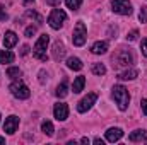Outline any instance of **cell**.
Wrapping results in <instances>:
<instances>
[{
    "mask_svg": "<svg viewBox=\"0 0 147 145\" xmlns=\"http://www.w3.org/2000/svg\"><path fill=\"white\" fill-rule=\"evenodd\" d=\"M9 91H10V92H12V96H14V97H17V99H28V97L31 96L29 87H28L22 80L12 82V84H10V87H9Z\"/></svg>",
    "mask_w": 147,
    "mask_h": 145,
    "instance_id": "4",
    "label": "cell"
},
{
    "mask_svg": "<svg viewBox=\"0 0 147 145\" xmlns=\"http://www.w3.org/2000/svg\"><path fill=\"white\" fill-rule=\"evenodd\" d=\"M92 73L94 75H105L106 73V67L103 63H94L92 65Z\"/></svg>",
    "mask_w": 147,
    "mask_h": 145,
    "instance_id": "23",
    "label": "cell"
},
{
    "mask_svg": "<svg viewBox=\"0 0 147 145\" xmlns=\"http://www.w3.org/2000/svg\"><path fill=\"white\" fill-rule=\"evenodd\" d=\"M29 53V46H22V50H21V55H28Z\"/></svg>",
    "mask_w": 147,
    "mask_h": 145,
    "instance_id": "34",
    "label": "cell"
},
{
    "mask_svg": "<svg viewBox=\"0 0 147 145\" xmlns=\"http://www.w3.org/2000/svg\"><path fill=\"white\" fill-rule=\"evenodd\" d=\"M111 7H113V12H116L120 15H130L132 14V3L128 0H113Z\"/></svg>",
    "mask_w": 147,
    "mask_h": 145,
    "instance_id": "7",
    "label": "cell"
},
{
    "mask_svg": "<svg viewBox=\"0 0 147 145\" xmlns=\"http://www.w3.org/2000/svg\"><path fill=\"white\" fill-rule=\"evenodd\" d=\"M96 99H98V94H96V92H89L86 97H82V99L79 101V104H77V111H79V113H86V111H89V109L92 108V104L96 103Z\"/></svg>",
    "mask_w": 147,
    "mask_h": 145,
    "instance_id": "8",
    "label": "cell"
},
{
    "mask_svg": "<svg viewBox=\"0 0 147 145\" xmlns=\"http://www.w3.org/2000/svg\"><path fill=\"white\" fill-rule=\"evenodd\" d=\"M128 140L130 142H147V132L146 130H135L128 135Z\"/></svg>",
    "mask_w": 147,
    "mask_h": 145,
    "instance_id": "15",
    "label": "cell"
},
{
    "mask_svg": "<svg viewBox=\"0 0 147 145\" xmlns=\"http://www.w3.org/2000/svg\"><path fill=\"white\" fill-rule=\"evenodd\" d=\"M48 43H50V36H48V34H41V36H39V39L36 41V44H34V48H33L34 58L41 60V62H46V60H48V55H46Z\"/></svg>",
    "mask_w": 147,
    "mask_h": 145,
    "instance_id": "3",
    "label": "cell"
},
{
    "mask_svg": "<svg viewBox=\"0 0 147 145\" xmlns=\"http://www.w3.org/2000/svg\"><path fill=\"white\" fill-rule=\"evenodd\" d=\"M91 51L94 55H105L108 51V41H96L92 46H91Z\"/></svg>",
    "mask_w": 147,
    "mask_h": 145,
    "instance_id": "13",
    "label": "cell"
},
{
    "mask_svg": "<svg viewBox=\"0 0 147 145\" xmlns=\"http://www.w3.org/2000/svg\"><path fill=\"white\" fill-rule=\"evenodd\" d=\"M24 34H26L28 38H33L34 34H36V26H29V28H26Z\"/></svg>",
    "mask_w": 147,
    "mask_h": 145,
    "instance_id": "27",
    "label": "cell"
},
{
    "mask_svg": "<svg viewBox=\"0 0 147 145\" xmlns=\"http://www.w3.org/2000/svg\"><path fill=\"white\" fill-rule=\"evenodd\" d=\"M53 114H55V118H57L58 121H65V119L69 118V106H67L65 103H58V104H55V108H53Z\"/></svg>",
    "mask_w": 147,
    "mask_h": 145,
    "instance_id": "9",
    "label": "cell"
},
{
    "mask_svg": "<svg viewBox=\"0 0 147 145\" xmlns=\"http://www.w3.org/2000/svg\"><path fill=\"white\" fill-rule=\"evenodd\" d=\"M137 38H139V31H137V29H134V31H130V33L127 34V39H128V41H135Z\"/></svg>",
    "mask_w": 147,
    "mask_h": 145,
    "instance_id": "29",
    "label": "cell"
},
{
    "mask_svg": "<svg viewBox=\"0 0 147 145\" xmlns=\"http://www.w3.org/2000/svg\"><path fill=\"white\" fill-rule=\"evenodd\" d=\"M55 94H57V97H65L67 94H69V87H67V80H63L58 87H57V91H55Z\"/></svg>",
    "mask_w": 147,
    "mask_h": 145,
    "instance_id": "21",
    "label": "cell"
},
{
    "mask_svg": "<svg viewBox=\"0 0 147 145\" xmlns=\"http://www.w3.org/2000/svg\"><path fill=\"white\" fill-rule=\"evenodd\" d=\"M140 48H142V53H144V56L147 58V38H146V39H142V44H140Z\"/></svg>",
    "mask_w": 147,
    "mask_h": 145,
    "instance_id": "32",
    "label": "cell"
},
{
    "mask_svg": "<svg viewBox=\"0 0 147 145\" xmlns=\"http://www.w3.org/2000/svg\"><path fill=\"white\" fill-rule=\"evenodd\" d=\"M7 19H9V15H7V12H5V7L0 3V21H2V22H5Z\"/></svg>",
    "mask_w": 147,
    "mask_h": 145,
    "instance_id": "28",
    "label": "cell"
},
{
    "mask_svg": "<svg viewBox=\"0 0 147 145\" xmlns=\"http://www.w3.org/2000/svg\"><path fill=\"white\" fill-rule=\"evenodd\" d=\"M137 75H139V72H137L135 68H127L125 72L118 73V79H120V80H134Z\"/></svg>",
    "mask_w": 147,
    "mask_h": 145,
    "instance_id": "16",
    "label": "cell"
},
{
    "mask_svg": "<svg viewBox=\"0 0 147 145\" xmlns=\"http://www.w3.org/2000/svg\"><path fill=\"white\" fill-rule=\"evenodd\" d=\"M87 39V29L84 22H77L74 28V36H72V43L75 46H82Z\"/></svg>",
    "mask_w": 147,
    "mask_h": 145,
    "instance_id": "6",
    "label": "cell"
},
{
    "mask_svg": "<svg viewBox=\"0 0 147 145\" xmlns=\"http://www.w3.org/2000/svg\"><path fill=\"white\" fill-rule=\"evenodd\" d=\"M46 80H48V73L45 70H41L39 72V84H46Z\"/></svg>",
    "mask_w": 147,
    "mask_h": 145,
    "instance_id": "30",
    "label": "cell"
},
{
    "mask_svg": "<svg viewBox=\"0 0 147 145\" xmlns=\"http://www.w3.org/2000/svg\"><path fill=\"white\" fill-rule=\"evenodd\" d=\"M21 75H22V72H21V68H19V67H9V68H7V77H10L12 80L19 79Z\"/></svg>",
    "mask_w": 147,
    "mask_h": 145,
    "instance_id": "22",
    "label": "cell"
},
{
    "mask_svg": "<svg viewBox=\"0 0 147 145\" xmlns=\"http://www.w3.org/2000/svg\"><path fill=\"white\" fill-rule=\"evenodd\" d=\"M46 3H48V5H51V7H60L62 0H46Z\"/></svg>",
    "mask_w": 147,
    "mask_h": 145,
    "instance_id": "31",
    "label": "cell"
},
{
    "mask_svg": "<svg viewBox=\"0 0 147 145\" xmlns=\"http://www.w3.org/2000/svg\"><path fill=\"white\" fill-rule=\"evenodd\" d=\"M14 53L12 51H9V50H2L0 51V63L2 65H5V63H12L14 62Z\"/></svg>",
    "mask_w": 147,
    "mask_h": 145,
    "instance_id": "17",
    "label": "cell"
},
{
    "mask_svg": "<svg viewBox=\"0 0 147 145\" xmlns=\"http://www.w3.org/2000/svg\"><path fill=\"white\" fill-rule=\"evenodd\" d=\"M65 3H67V7H69V9H72V10H77V9L80 7L82 0H65Z\"/></svg>",
    "mask_w": 147,
    "mask_h": 145,
    "instance_id": "25",
    "label": "cell"
},
{
    "mask_svg": "<svg viewBox=\"0 0 147 145\" xmlns=\"http://www.w3.org/2000/svg\"><path fill=\"white\" fill-rule=\"evenodd\" d=\"M84 84H86V77H84V75H79V77L74 80V85H72L74 94H79V92L84 89Z\"/></svg>",
    "mask_w": 147,
    "mask_h": 145,
    "instance_id": "18",
    "label": "cell"
},
{
    "mask_svg": "<svg viewBox=\"0 0 147 145\" xmlns=\"http://www.w3.org/2000/svg\"><path fill=\"white\" fill-rule=\"evenodd\" d=\"M139 19H140V22H147V7H140V14H139Z\"/></svg>",
    "mask_w": 147,
    "mask_h": 145,
    "instance_id": "26",
    "label": "cell"
},
{
    "mask_svg": "<svg viewBox=\"0 0 147 145\" xmlns=\"http://www.w3.org/2000/svg\"><path fill=\"white\" fill-rule=\"evenodd\" d=\"M41 130H43V133H45V135H48V137H51V135L55 133V128H53V123H51V121H48V119L41 123Z\"/></svg>",
    "mask_w": 147,
    "mask_h": 145,
    "instance_id": "20",
    "label": "cell"
},
{
    "mask_svg": "<svg viewBox=\"0 0 147 145\" xmlns=\"http://www.w3.org/2000/svg\"><path fill=\"white\" fill-rule=\"evenodd\" d=\"M80 142H82V144H89V138H87V137H84V138H80Z\"/></svg>",
    "mask_w": 147,
    "mask_h": 145,
    "instance_id": "36",
    "label": "cell"
},
{
    "mask_svg": "<svg viewBox=\"0 0 147 145\" xmlns=\"http://www.w3.org/2000/svg\"><path fill=\"white\" fill-rule=\"evenodd\" d=\"M24 3H31V2H34V0H22Z\"/></svg>",
    "mask_w": 147,
    "mask_h": 145,
    "instance_id": "38",
    "label": "cell"
},
{
    "mask_svg": "<svg viewBox=\"0 0 147 145\" xmlns=\"http://www.w3.org/2000/svg\"><path fill=\"white\" fill-rule=\"evenodd\" d=\"M111 62H113V68H115V70L128 68V67H132V63H134V55H132L130 50L121 48V50H118V51L111 56Z\"/></svg>",
    "mask_w": 147,
    "mask_h": 145,
    "instance_id": "1",
    "label": "cell"
},
{
    "mask_svg": "<svg viewBox=\"0 0 147 145\" xmlns=\"http://www.w3.org/2000/svg\"><path fill=\"white\" fill-rule=\"evenodd\" d=\"M17 44V34L14 31H7L3 36V46L5 48H14Z\"/></svg>",
    "mask_w": 147,
    "mask_h": 145,
    "instance_id": "14",
    "label": "cell"
},
{
    "mask_svg": "<svg viewBox=\"0 0 147 145\" xmlns=\"http://www.w3.org/2000/svg\"><path fill=\"white\" fill-rule=\"evenodd\" d=\"M51 55H53V58H55L57 62H60V60H63V58H65V46H63V43H62L60 39H58V41H55Z\"/></svg>",
    "mask_w": 147,
    "mask_h": 145,
    "instance_id": "11",
    "label": "cell"
},
{
    "mask_svg": "<svg viewBox=\"0 0 147 145\" xmlns=\"http://www.w3.org/2000/svg\"><path fill=\"white\" fill-rule=\"evenodd\" d=\"M123 137V130L121 128H110L108 132H106V140L108 142H118L120 138Z\"/></svg>",
    "mask_w": 147,
    "mask_h": 145,
    "instance_id": "12",
    "label": "cell"
},
{
    "mask_svg": "<svg viewBox=\"0 0 147 145\" xmlns=\"http://www.w3.org/2000/svg\"><path fill=\"white\" fill-rule=\"evenodd\" d=\"M67 67H69L70 70H80L84 65H82V62H80L77 56H70V58L67 60Z\"/></svg>",
    "mask_w": 147,
    "mask_h": 145,
    "instance_id": "19",
    "label": "cell"
},
{
    "mask_svg": "<svg viewBox=\"0 0 147 145\" xmlns=\"http://www.w3.org/2000/svg\"><path fill=\"white\" fill-rule=\"evenodd\" d=\"M65 21H67V14H65L62 9H55V10H51V14L48 15V24H50L53 29H60Z\"/></svg>",
    "mask_w": 147,
    "mask_h": 145,
    "instance_id": "5",
    "label": "cell"
},
{
    "mask_svg": "<svg viewBox=\"0 0 147 145\" xmlns=\"http://www.w3.org/2000/svg\"><path fill=\"white\" fill-rule=\"evenodd\" d=\"M140 104H142V111H144V114L147 116V99H142Z\"/></svg>",
    "mask_w": 147,
    "mask_h": 145,
    "instance_id": "33",
    "label": "cell"
},
{
    "mask_svg": "<svg viewBox=\"0 0 147 145\" xmlns=\"http://www.w3.org/2000/svg\"><path fill=\"white\" fill-rule=\"evenodd\" d=\"M94 144H96V145H103L105 142H103L101 138H94Z\"/></svg>",
    "mask_w": 147,
    "mask_h": 145,
    "instance_id": "35",
    "label": "cell"
},
{
    "mask_svg": "<svg viewBox=\"0 0 147 145\" xmlns=\"http://www.w3.org/2000/svg\"><path fill=\"white\" fill-rule=\"evenodd\" d=\"M0 144H5V138L3 137H0Z\"/></svg>",
    "mask_w": 147,
    "mask_h": 145,
    "instance_id": "37",
    "label": "cell"
},
{
    "mask_svg": "<svg viewBox=\"0 0 147 145\" xmlns=\"http://www.w3.org/2000/svg\"><path fill=\"white\" fill-rule=\"evenodd\" d=\"M26 15H28V17H31V19H34L38 24H43V17L38 14L36 10H26Z\"/></svg>",
    "mask_w": 147,
    "mask_h": 145,
    "instance_id": "24",
    "label": "cell"
},
{
    "mask_svg": "<svg viewBox=\"0 0 147 145\" xmlns=\"http://www.w3.org/2000/svg\"><path fill=\"white\" fill-rule=\"evenodd\" d=\"M19 128V118L17 116H9L7 119H5V125H3V130L9 133V135H12V133H16V130Z\"/></svg>",
    "mask_w": 147,
    "mask_h": 145,
    "instance_id": "10",
    "label": "cell"
},
{
    "mask_svg": "<svg viewBox=\"0 0 147 145\" xmlns=\"http://www.w3.org/2000/svg\"><path fill=\"white\" fill-rule=\"evenodd\" d=\"M113 99H115V103L118 104V109H120V111H127L128 103H130V94H128L127 87H123V85H115V87H113Z\"/></svg>",
    "mask_w": 147,
    "mask_h": 145,
    "instance_id": "2",
    "label": "cell"
}]
</instances>
